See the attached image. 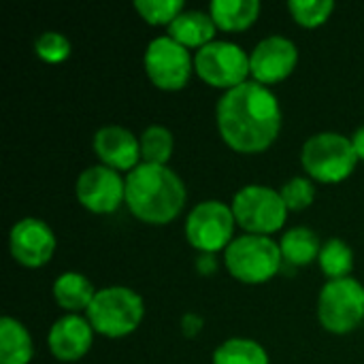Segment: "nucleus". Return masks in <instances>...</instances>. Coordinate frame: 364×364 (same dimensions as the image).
<instances>
[{
	"instance_id": "20e7f679",
	"label": "nucleus",
	"mask_w": 364,
	"mask_h": 364,
	"mask_svg": "<svg viewBox=\"0 0 364 364\" xmlns=\"http://www.w3.org/2000/svg\"><path fill=\"white\" fill-rule=\"evenodd\" d=\"M226 269L243 284H264L284 264L279 245L262 235H243L235 239L224 254Z\"/></svg>"
},
{
	"instance_id": "f8f14e48",
	"label": "nucleus",
	"mask_w": 364,
	"mask_h": 364,
	"mask_svg": "<svg viewBox=\"0 0 364 364\" xmlns=\"http://www.w3.org/2000/svg\"><path fill=\"white\" fill-rule=\"evenodd\" d=\"M9 247L11 256L19 264L28 269H38L51 260L55 252V237L43 220L26 218L11 228Z\"/></svg>"
},
{
	"instance_id": "2eb2a0df",
	"label": "nucleus",
	"mask_w": 364,
	"mask_h": 364,
	"mask_svg": "<svg viewBox=\"0 0 364 364\" xmlns=\"http://www.w3.org/2000/svg\"><path fill=\"white\" fill-rule=\"evenodd\" d=\"M94 151L100 162L113 171H132L141 158V143L122 126H105L94 136Z\"/></svg>"
},
{
	"instance_id": "f3484780",
	"label": "nucleus",
	"mask_w": 364,
	"mask_h": 364,
	"mask_svg": "<svg viewBox=\"0 0 364 364\" xmlns=\"http://www.w3.org/2000/svg\"><path fill=\"white\" fill-rule=\"evenodd\" d=\"M209 15L215 26L224 32H241L247 30L260 15L258 0H213L209 6Z\"/></svg>"
},
{
	"instance_id": "0eeeda50",
	"label": "nucleus",
	"mask_w": 364,
	"mask_h": 364,
	"mask_svg": "<svg viewBox=\"0 0 364 364\" xmlns=\"http://www.w3.org/2000/svg\"><path fill=\"white\" fill-rule=\"evenodd\" d=\"M320 324L335 333L346 335L364 320V288L352 277L328 282L318 299Z\"/></svg>"
},
{
	"instance_id": "5701e85b",
	"label": "nucleus",
	"mask_w": 364,
	"mask_h": 364,
	"mask_svg": "<svg viewBox=\"0 0 364 364\" xmlns=\"http://www.w3.org/2000/svg\"><path fill=\"white\" fill-rule=\"evenodd\" d=\"M141 158L145 164H160L164 166L173 154V134L164 126H149L141 139Z\"/></svg>"
},
{
	"instance_id": "a211bd4d",
	"label": "nucleus",
	"mask_w": 364,
	"mask_h": 364,
	"mask_svg": "<svg viewBox=\"0 0 364 364\" xmlns=\"http://www.w3.org/2000/svg\"><path fill=\"white\" fill-rule=\"evenodd\" d=\"M32 339L21 322L0 320V364H28L32 360Z\"/></svg>"
},
{
	"instance_id": "a878e982",
	"label": "nucleus",
	"mask_w": 364,
	"mask_h": 364,
	"mask_svg": "<svg viewBox=\"0 0 364 364\" xmlns=\"http://www.w3.org/2000/svg\"><path fill=\"white\" fill-rule=\"evenodd\" d=\"M36 55L47 64H60L70 55V43L60 32H43L34 43Z\"/></svg>"
},
{
	"instance_id": "c756f323",
	"label": "nucleus",
	"mask_w": 364,
	"mask_h": 364,
	"mask_svg": "<svg viewBox=\"0 0 364 364\" xmlns=\"http://www.w3.org/2000/svg\"><path fill=\"white\" fill-rule=\"evenodd\" d=\"M350 141H352V147H354L358 160H364V126L354 132V136H352Z\"/></svg>"
},
{
	"instance_id": "4468645a",
	"label": "nucleus",
	"mask_w": 364,
	"mask_h": 364,
	"mask_svg": "<svg viewBox=\"0 0 364 364\" xmlns=\"http://www.w3.org/2000/svg\"><path fill=\"white\" fill-rule=\"evenodd\" d=\"M92 337H94V328H92L90 320H83L81 316L68 314L51 326L47 343H49L51 354L58 360L77 363L90 352Z\"/></svg>"
},
{
	"instance_id": "c85d7f7f",
	"label": "nucleus",
	"mask_w": 364,
	"mask_h": 364,
	"mask_svg": "<svg viewBox=\"0 0 364 364\" xmlns=\"http://www.w3.org/2000/svg\"><path fill=\"white\" fill-rule=\"evenodd\" d=\"M196 264H198V271L203 275H211L215 271V258H213V254H203Z\"/></svg>"
},
{
	"instance_id": "1a4fd4ad",
	"label": "nucleus",
	"mask_w": 364,
	"mask_h": 364,
	"mask_svg": "<svg viewBox=\"0 0 364 364\" xmlns=\"http://www.w3.org/2000/svg\"><path fill=\"white\" fill-rule=\"evenodd\" d=\"M235 213L220 200H205L196 205L186 222V237L192 247L203 254H215L228 247L235 239Z\"/></svg>"
},
{
	"instance_id": "39448f33",
	"label": "nucleus",
	"mask_w": 364,
	"mask_h": 364,
	"mask_svg": "<svg viewBox=\"0 0 364 364\" xmlns=\"http://www.w3.org/2000/svg\"><path fill=\"white\" fill-rule=\"evenodd\" d=\"M301 162L314 179L322 183H339L352 175L358 156L350 139L337 132H320L303 145Z\"/></svg>"
},
{
	"instance_id": "cd10ccee",
	"label": "nucleus",
	"mask_w": 364,
	"mask_h": 364,
	"mask_svg": "<svg viewBox=\"0 0 364 364\" xmlns=\"http://www.w3.org/2000/svg\"><path fill=\"white\" fill-rule=\"evenodd\" d=\"M200 328H203V320L198 316L188 314V316L181 318V331H183L186 337H196L200 333Z\"/></svg>"
},
{
	"instance_id": "f03ea898",
	"label": "nucleus",
	"mask_w": 364,
	"mask_h": 364,
	"mask_svg": "<svg viewBox=\"0 0 364 364\" xmlns=\"http://www.w3.org/2000/svg\"><path fill=\"white\" fill-rule=\"evenodd\" d=\"M188 190L179 175L160 164H139L126 177V205L145 224H168L186 205Z\"/></svg>"
},
{
	"instance_id": "423d86ee",
	"label": "nucleus",
	"mask_w": 364,
	"mask_h": 364,
	"mask_svg": "<svg viewBox=\"0 0 364 364\" xmlns=\"http://www.w3.org/2000/svg\"><path fill=\"white\" fill-rule=\"evenodd\" d=\"M230 209L243 230L262 237L277 232L288 215V207L282 200V194L267 186H245L235 194Z\"/></svg>"
},
{
	"instance_id": "ddd939ff",
	"label": "nucleus",
	"mask_w": 364,
	"mask_h": 364,
	"mask_svg": "<svg viewBox=\"0 0 364 364\" xmlns=\"http://www.w3.org/2000/svg\"><path fill=\"white\" fill-rule=\"evenodd\" d=\"M299 62L296 45L284 36H269L256 45L250 55V70L256 83L273 85L290 77Z\"/></svg>"
},
{
	"instance_id": "6ab92c4d",
	"label": "nucleus",
	"mask_w": 364,
	"mask_h": 364,
	"mask_svg": "<svg viewBox=\"0 0 364 364\" xmlns=\"http://www.w3.org/2000/svg\"><path fill=\"white\" fill-rule=\"evenodd\" d=\"M94 296H96L94 286L79 273H64L53 284V299L58 301L62 309L70 314H77L83 309L87 311Z\"/></svg>"
},
{
	"instance_id": "f257e3e1",
	"label": "nucleus",
	"mask_w": 364,
	"mask_h": 364,
	"mask_svg": "<svg viewBox=\"0 0 364 364\" xmlns=\"http://www.w3.org/2000/svg\"><path fill=\"white\" fill-rule=\"evenodd\" d=\"M218 130L239 154L269 149L282 130V109L275 94L256 81L228 90L218 102Z\"/></svg>"
},
{
	"instance_id": "dca6fc26",
	"label": "nucleus",
	"mask_w": 364,
	"mask_h": 364,
	"mask_svg": "<svg viewBox=\"0 0 364 364\" xmlns=\"http://www.w3.org/2000/svg\"><path fill=\"white\" fill-rule=\"evenodd\" d=\"M215 30H218V26L211 15L203 13V11H183L168 26V36L186 49H190V47L203 49L205 45L213 43Z\"/></svg>"
},
{
	"instance_id": "393cba45",
	"label": "nucleus",
	"mask_w": 364,
	"mask_h": 364,
	"mask_svg": "<svg viewBox=\"0 0 364 364\" xmlns=\"http://www.w3.org/2000/svg\"><path fill=\"white\" fill-rule=\"evenodd\" d=\"M288 9L292 17L296 19V23H301L303 28H318L331 17L335 2L333 0H290Z\"/></svg>"
},
{
	"instance_id": "4be33fe9",
	"label": "nucleus",
	"mask_w": 364,
	"mask_h": 364,
	"mask_svg": "<svg viewBox=\"0 0 364 364\" xmlns=\"http://www.w3.org/2000/svg\"><path fill=\"white\" fill-rule=\"evenodd\" d=\"M318 260H320V267H322L324 275L331 277V282L350 277V273L354 269V254H352L350 245L343 243L341 239H331L322 247Z\"/></svg>"
},
{
	"instance_id": "b1692460",
	"label": "nucleus",
	"mask_w": 364,
	"mask_h": 364,
	"mask_svg": "<svg viewBox=\"0 0 364 364\" xmlns=\"http://www.w3.org/2000/svg\"><path fill=\"white\" fill-rule=\"evenodd\" d=\"M136 13L151 26H171L181 13L183 2L181 0H134Z\"/></svg>"
},
{
	"instance_id": "9d476101",
	"label": "nucleus",
	"mask_w": 364,
	"mask_h": 364,
	"mask_svg": "<svg viewBox=\"0 0 364 364\" xmlns=\"http://www.w3.org/2000/svg\"><path fill=\"white\" fill-rule=\"evenodd\" d=\"M145 70L156 87L164 92L183 90L192 75L190 51L171 36L154 38L145 51Z\"/></svg>"
},
{
	"instance_id": "bb28decb",
	"label": "nucleus",
	"mask_w": 364,
	"mask_h": 364,
	"mask_svg": "<svg viewBox=\"0 0 364 364\" xmlns=\"http://www.w3.org/2000/svg\"><path fill=\"white\" fill-rule=\"evenodd\" d=\"M282 200L286 203L288 211H303L307 209L316 198V188L305 177H294L282 188Z\"/></svg>"
},
{
	"instance_id": "7ed1b4c3",
	"label": "nucleus",
	"mask_w": 364,
	"mask_h": 364,
	"mask_svg": "<svg viewBox=\"0 0 364 364\" xmlns=\"http://www.w3.org/2000/svg\"><path fill=\"white\" fill-rule=\"evenodd\" d=\"M145 314L143 299L124 286H111L96 292L90 309L87 320L92 328L105 337H126L141 324Z\"/></svg>"
},
{
	"instance_id": "6e6552de",
	"label": "nucleus",
	"mask_w": 364,
	"mask_h": 364,
	"mask_svg": "<svg viewBox=\"0 0 364 364\" xmlns=\"http://www.w3.org/2000/svg\"><path fill=\"white\" fill-rule=\"evenodd\" d=\"M194 70L211 87L235 90L245 83L250 70V55L235 43L213 41L196 51Z\"/></svg>"
},
{
	"instance_id": "9b49d317",
	"label": "nucleus",
	"mask_w": 364,
	"mask_h": 364,
	"mask_svg": "<svg viewBox=\"0 0 364 364\" xmlns=\"http://www.w3.org/2000/svg\"><path fill=\"white\" fill-rule=\"evenodd\" d=\"M77 198L92 213H113L126 200V179L105 164L90 166L77 179Z\"/></svg>"
},
{
	"instance_id": "412c9836",
	"label": "nucleus",
	"mask_w": 364,
	"mask_h": 364,
	"mask_svg": "<svg viewBox=\"0 0 364 364\" xmlns=\"http://www.w3.org/2000/svg\"><path fill=\"white\" fill-rule=\"evenodd\" d=\"M213 364H269V356L252 339H228L215 350Z\"/></svg>"
},
{
	"instance_id": "aec40b11",
	"label": "nucleus",
	"mask_w": 364,
	"mask_h": 364,
	"mask_svg": "<svg viewBox=\"0 0 364 364\" xmlns=\"http://www.w3.org/2000/svg\"><path fill=\"white\" fill-rule=\"evenodd\" d=\"M279 250H282V258L286 264L303 267V264H309L316 258H320L322 245H320V237L314 230L292 228L284 235Z\"/></svg>"
}]
</instances>
